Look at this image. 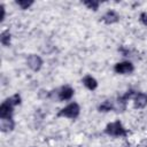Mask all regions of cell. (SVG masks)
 I'll use <instances>...</instances> for the list:
<instances>
[{"label": "cell", "instance_id": "6da1fadb", "mask_svg": "<svg viewBox=\"0 0 147 147\" xmlns=\"http://www.w3.org/2000/svg\"><path fill=\"white\" fill-rule=\"evenodd\" d=\"M79 113H80V108H79L78 103L71 102V103L67 105L64 108H62V109L57 113V116H59V117H67V118L75 119V118L78 117Z\"/></svg>", "mask_w": 147, "mask_h": 147}, {"label": "cell", "instance_id": "7a4b0ae2", "mask_svg": "<svg viewBox=\"0 0 147 147\" xmlns=\"http://www.w3.org/2000/svg\"><path fill=\"white\" fill-rule=\"evenodd\" d=\"M105 132L108 136H111V137H125L126 133H127L125 127L122 125V123L119 121H115V122L109 123L106 126Z\"/></svg>", "mask_w": 147, "mask_h": 147}, {"label": "cell", "instance_id": "3957f363", "mask_svg": "<svg viewBox=\"0 0 147 147\" xmlns=\"http://www.w3.org/2000/svg\"><path fill=\"white\" fill-rule=\"evenodd\" d=\"M134 70V67L131 62L129 61H123V62H118L115 64L114 67V71L116 74H119V75H129L131 72H133Z\"/></svg>", "mask_w": 147, "mask_h": 147}, {"label": "cell", "instance_id": "277c9868", "mask_svg": "<svg viewBox=\"0 0 147 147\" xmlns=\"http://www.w3.org/2000/svg\"><path fill=\"white\" fill-rule=\"evenodd\" d=\"M26 63H28V67L31 70H33V71H38L42 67V60H41V57L38 56V55H36V54L29 55L28 59H26Z\"/></svg>", "mask_w": 147, "mask_h": 147}, {"label": "cell", "instance_id": "5b68a950", "mask_svg": "<svg viewBox=\"0 0 147 147\" xmlns=\"http://www.w3.org/2000/svg\"><path fill=\"white\" fill-rule=\"evenodd\" d=\"M74 95V88L70 87L69 85H65V86H62L60 88V91L57 92V98L59 100L61 101H67V100H70Z\"/></svg>", "mask_w": 147, "mask_h": 147}, {"label": "cell", "instance_id": "8992f818", "mask_svg": "<svg viewBox=\"0 0 147 147\" xmlns=\"http://www.w3.org/2000/svg\"><path fill=\"white\" fill-rule=\"evenodd\" d=\"M14 106H11L7 100H5L0 106V118H11Z\"/></svg>", "mask_w": 147, "mask_h": 147}, {"label": "cell", "instance_id": "52a82bcc", "mask_svg": "<svg viewBox=\"0 0 147 147\" xmlns=\"http://www.w3.org/2000/svg\"><path fill=\"white\" fill-rule=\"evenodd\" d=\"M133 105L137 109H142L147 106V94L145 93H137L133 98Z\"/></svg>", "mask_w": 147, "mask_h": 147}, {"label": "cell", "instance_id": "ba28073f", "mask_svg": "<svg viewBox=\"0 0 147 147\" xmlns=\"http://www.w3.org/2000/svg\"><path fill=\"white\" fill-rule=\"evenodd\" d=\"M102 21L106 24H114L116 22L119 21V15L115 11V10H108L103 16H102Z\"/></svg>", "mask_w": 147, "mask_h": 147}, {"label": "cell", "instance_id": "9c48e42d", "mask_svg": "<svg viewBox=\"0 0 147 147\" xmlns=\"http://www.w3.org/2000/svg\"><path fill=\"white\" fill-rule=\"evenodd\" d=\"M82 83H83L84 86H85L87 90H90V91H94V90L98 87V82H96V79H95L94 77L90 76V75H86V76L82 79Z\"/></svg>", "mask_w": 147, "mask_h": 147}, {"label": "cell", "instance_id": "30bf717a", "mask_svg": "<svg viewBox=\"0 0 147 147\" xmlns=\"http://www.w3.org/2000/svg\"><path fill=\"white\" fill-rule=\"evenodd\" d=\"M15 123L13 118H1L0 119V129L2 132H9L14 129Z\"/></svg>", "mask_w": 147, "mask_h": 147}, {"label": "cell", "instance_id": "8fae6325", "mask_svg": "<svg viewBox=\"0 0 147 147\" xmlns=\"http://www.w3.org/2000/svg\"><path fill=\"white\" fill-rule=\"evenodd\" d=\"M10 39H11V34H10V32L8 31V30H5V31H2L1 32V36H0V41H1V44L3 45V46H9V44H10Z\"/></svg>", "mask_w": 147, "mask_h": 147}, {"label": "cell", "instance_id": "7c38bea8", "mask_svg": "<svg viewBox=\"0 0 147 147\" xmlns=\"http://www.w3.org/2000/svg\"><path fill=\"white\" fill-rule=\"evenodd\" d=\"M114 105L110 102V101H103L100 106H99V110L100 111H110V110H113L114 109Z\"/></svg>", "mask_w": 147, "mask_h": 147}, {"label": "cell", "instance_id": "4fadbf2b", "mask_svg": "<svg viewBox=\"0 0 147 147\" xmlns=\"http://www.w3.org/2000/svg\"><path fill=\"white\" fill-rule=\"evenodd\" d=\"M16 5L20 6L21 9H28L33 5V1H31V0H29V1L28 0H18V1H16Z\"/></svg>", "mask_w": 147, "mask_h": 147}, {"label": "cell", "instance_id": "5bb4252c", "mask_svg": "<svg viewBox=\"0 0 147 147\" xmlns=\"http://www.w3.org/2000/svg\"><path fill=\"white\" fill-rule=\"evenodd\" d=\"M7 101H8L11 106H17V105H20V103H21V95L16 93V94L11 95L10 98H8V99H7Z\"/></svg>", "mask_w": 147, "mask_h": 147}, {"label": "cell", "instance_id": "9a60e30c", "mask_svg": "<svg viewBox=\"0 0 147 147\" xmlns=\"http://www.w3.org/2000/svg\"><path fill=\"white\" fill-rule=\"evenodd\" d=\"M84 5L88 8V9H92V10H98L99 8V2L98 1H93V0H88V1H84Z\"/></svg>", "mask_w": 147, "mask_h": 147}, {"label": "cell", "instance_id": "2e32d148", "mask_svg": "<svg viewBox=\"0 0 147 147\" xmlns=\"http://www.w3.org/2000/svg\"><path fill=\"white\" fill-rule=\"evenodd\" d=\"M139 20H140V22H141L144 25H147V13H146V11L141 13V14H140Z\"/></svg>", "mask_w": 147, "mask_h": 147}, {"label": "cell", "instance_id": "e0dca14e", "mask_svg": "<svg viewBox=\"0 0 147 147\" xmlns=\"http://www.w3.org/2000/svg\"><path fill=\"white\" fill-rule=\"evenodd\" d=\"M1 22L5 20V15H6V10H5V6L3 5H1Z\"/></svg>", "mask_w": 147, "mask_h": 147}]
</instances>
